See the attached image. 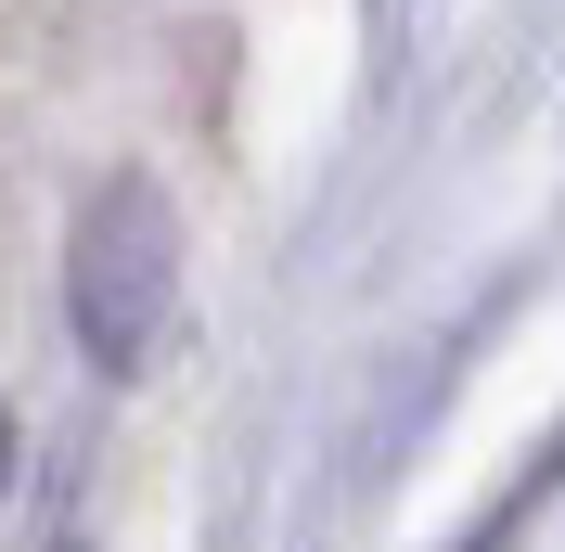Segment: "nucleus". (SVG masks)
I'll list each match as a JSON object with an SVG mask.
<instances>
[{"label": "nucleus", "instance_id": "f03ea898", "mask_svg": "<svg viewBox=\"0 0 565 552\" xmlns=\"http://www.w3.org/2000/svg\"><path fill=\"white\" fill-rule=\"evenodd\" d=\"M0 501H13V412H0Z\"/></svg>", "mask_w": 565, "mask_h": 552}, {"label": "nucleus", "instance_id": "f257e3e1", "mask_svg": "<svg viewBox=\"0 0 565 552\" xmlns=\"http://www.w3.org/2000/svg\"><path fill=\"white\" fill-rule=\"evenodd\" d=\"M65 309H77V347L129 373L141 347L168 335L180 309V219L154 180H104L90 206H77V244H65Z\"/></svg>", "mask_w": 565, "mask_h": 552}]
</instances>
